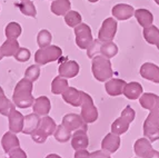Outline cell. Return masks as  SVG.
Listing matches in <instances>:
<instances>
[{
    "mask_svg": "<svg viewBox=\"0 0 159 158\" xmlns=\"http://www.w3.org/2000/svg\"><path fill=\"white\" fill-rule=\"evenodd\" d=\"M34 85L32 81L27 78H22L17 84L13 90L12 101L18 108H29L34 105V98L32 96Z\"/></svg>",
    "mask_w": 159,
    "mask_h": 158,
    "instance_id": "6da1fadb",
    "label": "cell"
},
{
    "mask_svg": "<svg viewBox=\"0 0 159 158\" xmlns=\"http://www.w3.org/2000/svg\"><path fill=\"white\" fill-rule=\"evenodd\" d=\"M91 71L93 75L98 81L105 82L112 77V68L111 63L109 58L102 55H97L93 58L91 61Z\"/></svg>",
    "mask_w": 159,
    "mask_h": 158,
    "instance_id": "7a4b0ae2",
    "label": "cell"
},
{
    "mask_svg": "<svg viewBox=\"0 0 159 158\" xmlns=\"http://www.w3.org/2000/svg\"><path fill=\"white\" fill-rule=\"evenodd\" d=\"M62 55V50L58 46L49 45L47 47L39 48L34 53V61L39 66H43L52 61H57L60 59Z\"/></svg>",
    "mask_w": 159,
    "mask_h": 158,
    "instance_id": "3957f363",
    "label": "cell"
},
{
    "mask_svg": "<svg viewBox=\"0 0 159 158\" xmlns=\"http://www.w3.org/2000/svg\"><path fill=\"white\" fill-rule=\"evenodd\" d=\"M57 128V125L51 117L43 116V119L40 120V125L36 132L31 134V138L34 142H38V144H43L46 142L47 137H49L50 135L55 132Z\"/></svg>",
    "mask_w": 159,
    "mask_h": 158,
    "instance_id": "277c9868",
    "label": "cell"
},
{
    "mask_svg": "<svg viewBox=\"0 0 159 158\" xmlns=\"http://www.w3.org/2000/svg\"><path fill=\"white\" fill-rule=\"evenodd\" d=\"M81 114L80 116L82 119L87 123V124H91L95 123L98 118V110L96 108V106L93 105V100L90 96L84 92L82 94V103H81Z\"/></svg>",
    "mask_w": 159,
    "mask_h": 158,
    "instance_id": "5b68a950",
    "label": "cell"
},
{
    "mask_svg": "<svg viewBox=\"0 0 159 158\" xmlns=\"http://www.w3.org/2000/svg\"><path fill=\"white\" fill-rule=\"evenodd\" d=\"M75 36H76V44L80 49H87L88 46L93 40L90 27L84 22L75 27Z\"/></svg>",
    "mask_w": 159,
    "mask_h": 158,
    "instance_id": "8992f818",
    "label": "cell"
},
{
    "mask_svg": "<svg viewBox=\"0 0 159 158\" xmlns=\"http://www.w3.org/2000/svg\"><path fill=\"white\" fill-rule=\"evenodd\" d=\"M117 21L116 19L112 18H107L101 25L100 29L98 32V39L101 41H107V40H112L116 36L117 32Z\"/></svg>",
    "mask_w": 159,
    "mask_h": 158,
    "instance_id": "52a82bcc",
    "label": "cell"
},
{
    "mask_svg": "<svg viewBox=\"0 0 159 158\" xmlns=\"http://www.w3.org/2000/svg\"><path fill=\"white\" fill-rule=\"evenodd\" d=\"M66 128H68L70 132H76L78 129H84L87 132V123H86L82 117L77 114H67L62 118V123Z\"/></svg>",
    "mask_w": 159,
    "mask_h": 158,
    "instance_id": "ba28073f",
    "label": "cell"
},
{
    "mask_svg": "<svg viewBox=\"0 0 159 158\" xmlns=\"http://www.w3.org/2000/svg\"><path fill=\"white\" fill-rule=\"evenodd\" d=\"M111 13L115 19L120 21H125L130 19L135 15V9L131 5L127 3H118L114 6L111 9Z\"/></svg>",
    "mask_w": 159,
    "mask_h": 158,
    "instance_id": "9c48e42d",
    "label": "cell"
},
{
    "mask_svg": "<svg viewBox=\"0 0 159 158\" xmlns=\"http://www.w3.org/2000/svg\"><path fill=\"white\" fill-rule=\"evenodd\" d=\"M79 65H78L77 61L75 60H67L65 59L62 63L59 65L58 72L59 76L65 77V78H74L78 75L79 72Z\"/></svg>",
    "mask_w": 159,
    "mask_h": 158,
    "instance_id": "30bf717a",
    "label": "cell"
},
{
    "mask_svg": "<svg viewBox=\"0 0 159 158\" xmlns=\"http://www.w3.org/2000/svg\"><path fill=\"white\" fill-rule=\"evenodd\" d=\"M140 76L155 84H159V67L152 63H145L140 67Z\"/></svg>",
    "mask_w": 159,
    "mask_h": 158,
    "instance_id": "8fae6325",
    "label": "cell"
},
{
    "mask_svg": "<svg viewBox=\"0 0 159 158\" xmlns=\"http://www.w3.org/2000/svg\"><path fill=\"white\" fill-rule=\"evenodd\" d=\"M82 94L84 91H80L75 87H68L61 96L67 104L74 107H80L82 103Z\"/></svg>",
    "mask_w": 159,
    "mask_h": 158,
    "instance_id": "7c38bea8",
    "label": "cell"
},
{
    "mask_svg": "<svg viewBox=\"0 0 159 158\" xmlns=\"http://www.w3.org/2000/svg\"><path fill=\"white\" fill-rule=\"evenodd\" d=\"M9 118V129L10 132H21L22 128H24V121H25V117L20 111L16 110V108L12 109L10 111V114L8 115Z\"/></svg>",
    "mask_w": 159,
    "mask_h": 158,
    "instance_id": "4fadbf2b",
    "label": "cell"
},
{
    "mask_svg": "<svg viewBox=\"0 0 159 158\" xmlns=\"http://www.w3.org/2000/svg\"><path fill=\"white\" fill-rule=\"evenodd\" d=\"M127 82L122 79L114 78V79H109L107 80V82L105 84V89H106L107 94L109 96H119L124 92V88H125V85Z\"/></svg>",
    "mask_w": 159,
    "mask_h": 158,
    "instance_id": "5bb4252c",
    "label": "cell"
},
{
    "mask_svg": "<svg viewBox=\"0 0 159 158\" xmlns=\"http://www.w3.org/2000/svg\"><path fill=\"white\" fill-rule=\"evenodd\" d=\"M89 145V139H88L87 132L84 129H78L75 132L71 137V146L75 150L86 149Z\"/></svg>",
    "mask_w": 159,
    "mask_h": 158,
    "instance_id": "9a60e30c",
    "label": "cell"
},
{
    "mask_svg": "<svg viewBox=\"0 0 159 158\" xmlns=\"http://www.w3.org/2000/svg\"><path fill=\"white\" fill-rule=\"evenodd\" d=\"M120 147V137L119 135H116L114 132L106 135L101 142V148L102 150H106L108 153H115Z\"/></svg>",
    "mask_w": 159,
    "mask_h": 158,
    "instance_id": "2e32d148",
    "label": "cell"
},
{
    "mask_svg": "<svg viewBox=\"0 0 159 158\" xmlns=\"http://www.w3.org/2000/svg\"><path fill=\"white\" fill-rule=\"evenodd\" d=\"M40 117L39 115H37L36 113L29 114L25 116V121H24V128L22 132L25 135H31L34 132H36L40 125Z\"/></svg>",
    "mask_w": 159,
    "mask_h": 158,
    "instance_id": "e0dca14e",
    "label": "cell"
},
{
    "mask_svg": "<svg viewBox=\"0 0 159 158\" xmlns=\"http://www.w3.org/2000/svg\"><path fill=\"white\" fill-rule=\"evenodd\" d=\"M32 108H34V113H36L39 116H47L51 109L50 100L46 96H40L37 99H34Z\"/></svg>",
    "mask_w": 159,
    "mask_h": 158,
    "instance_id": "ac0fdd59",
    "label": "cell"
},
{
    "mask_svg": "<svg viewBox=\"0 0 159 158\" xmlns=\"http://www.w3.org/2000/svg\"><path fill=\"white\" fill-rule=\"evenodd\" d=\"M124 96L130 100L138 99L143 95V86L137 81H131L125 85L124 88Z\"/></svg>",
    "mask_w": 159,
    "mask_h": 158,
    "instance_id": "d6986e66",
    "label": "cell"
},
{
    "mask_svg": "<svg viewBox=\"0 0 159 158\" xmlns=\"http://www.w3.org/2000/svg\"><path fill=\"white\" fill-rule=\"evenodd\" d=\"M1 145H2V148H3V150H5V153L9 154L12 149L19 147V146H20V142H19L18 137L16 136L15 132H8L2 136Z\"/></svg>",
    "mask_w": 159,
    "mask_h": 158,
    "instance_id": "ffe728a7",
    "label": "cell"
},
{
    "mask_svg": "<svg viewBox=\"0 0 159 158\" xmlns=\"http://www.w3.org/2000/svg\"><path fill=\"white\" fill-rule=\"evenodd\" d=\"M139 103L143 108L152 110L159 106V97L152 92H146L139 97Z\"/></svg>",
    "mask_w": 159,
    "mask_h": 158,
    "instance_id": "44dd1931",
    "label": "cell"
},
{
    "mask_svg": "<svg viewBox=\"0 0 159 158\" xmlns=\"http://www.w3.org/2000/svg\"><path fill=\"white\" fill-rule=\"evenodd\" d=\"M134 16L136 17L138 24L140 25L143 28L151 26L152 22H154V16H152V13L149 10H147V9H143V8L137 9V10H135V15H134Z\"/></svg>",
    "mask_w": 159,
    "mask_h": 158,
    "instance_id": "7402d4cb",
    "label": "cell"
},
{
    "mask_svg": "<svg viewBox=\"0 0 159 158\" xmlns=\"http://www.w3.org/2000/svg\"><path fill=\"white\" fill-rule=\"evenodd\" d=\"M71 8L70 0H53L50 6V10L56 16H65Z\"/></svg>",
    "mask_w": 159,
    "mask_h": 158,
    "instance_id": "603a6c76",
    "label": "cell"
},
{
    "mask_svg": "<svg viewBox=\"0 0 159 158\" xmlns=\"http://www.w3.org/2000/svg\"><path fill=\"white\" fill-rule=\"evenodd\" d=\"M151 149H152V147H151V142L149 139H147L146 137L136 140L135 145H134L135 154L138 157H141V158L145 157Z\"/></svg>",
    "mask_w": 159,
    "mask_h": 158,
    "instance_id": "cb8c5ba5",
    "label": "cell"
},
{
    "mask_svg": "<svg viewBox=\"0 0 159 158\" xmlns=\"http://www.w3.org/2000/svg\"><path fill=\"white\" fill-rule=\"evenodd\" d=\"M19 48H20V46H19V42L17 39H7L0 47V51H1V55L3 57H10V56L16 55Z\"/></svg>",
    "mask_w": 159,
    "mask_h": 158,
    "instance_id": "d4e9b609",
    "label": "cell"
},
{
    "mask_svg": "<svg viewBox=\"0 0 159 158\" xmlns=\"http://www.w3.org/2000/svg\"><path fill=\"white\" fill-rule=\"evenodd\" d=\"M143 38L149 45H157L159 41V28L154 25L143 28Z\"/></svg>",
    "mask_w": 159,
    "mask_h": 158,
    "instance_id": "484cf974",
    "label": "cell"
},
{
    "mask_svg": "<svg viewBox=\"0 0 159 158\" xmlns=\"http://www.w3.org/2000/svg\"><path fill=\"white\" fill-rule=\"evenodd\" d=\"M68 87L69 86L67 78L58 76L56 78H53L52 82H51V92L53 95H62Z\"/></svg>",
    "mask_w": 159,
    "mask_h": 158,
    "instance_id": "4316f807",
    "label": "cell"
},
{
    "mask_svg": "<svg viewBox=\"0 0 159 158\" xmlns=\"http://www.w3.org/2000/svg\"><path fill=\"white\" fill-rule=\"evenodd\" d=\"M100 53L107 58H112L118 53V47L115 42H112V40H107V41L101 42L100 47Z\"/></svg>",
    "mask_w": 159,
    "mask_h": 158,
    "instance_id": "83f0119b",
    "label": "cell"
},
{
    "mask_svg": "<svg viewBox=\"0 0 159 158\" xmlns=\"http://www.w3.org/2000/svg\"><path fill=\"white\" fill-rule=\"evenodd\" d=\"M12 109H15V104H13V101L11 103L10 100L6 97L3 89L0 87V114L8 117V115Z\"/></svg>",
    "mask_w": 159,
    "mask_h": 158,
    "instance_id": "f1b7e54d",
    "label": "cell"
},
{
    "mask_svg": "<svg viewBox=\"0 0 159 158\" xmlns=\"http://www.w3.org/2000/svg\"><path fill=\"white\" fill-rule=\"evenodd\" d=\"M129 125H130V123L127 119H125L124 117L120 116L119 118H117L116 120L112 123L111 132H114V134H116V135L125 134L128 130V128H129Z\"/></svg>",
    "mask_w": 159,
    "mask_h": 158,
    "instance_id": "f546056e",
    "label": "cell"
},
{
    "mask_svg": "<svg viewBox=\"0 0 159 158\" xmlns=\"http://www.w3.org/2000/svg\"><path fill=\"white\" fill-rule=\"evenodd\" d=\"M17 7L20 10V12L25 16H29V17H36L37 16V10H36V7H34V2L30 1V0H24L20 3H17Z\"/></svg>",
    "mask_w": 159,
    "mask_h": 158,
    "instance_id": "4dcf8cb0",
    "label": "cell"
},
{
    "mask_svg": "<svg viewBox=\"0 0 159 158\" xmlns=\"http://www.w3.org/2000/svg\"><path fill=\"white\" fill-rule=\"evenodd\" d=\"M53 136H55V139L58 142H67L72 137L71 132L68 128H66L62 124L57 126L56 130L53 132Z\"/></svg>",
    "mask_w": 159,
    "mask_h": 158,
    "instance_id": "1f68e13d",
    "label": "cell"
},
{
    "mask_svg": "<svg viewBox=\"0 0 159 158\" xmlns=\"http://www.w3.org/2000/svg\"><path fill=\"white\" fill-rule=\"evenodd\" d=\"M21 26L18 22H9L5 29V35L7 39H17L21 35Z\"/></svg>",
    "mask_w": 159,
    "mask_h": 158,
    "instance_id": "d6a6232c",
    "label": "cell"
},
{
    "mask_svg": "<svg viewBox=\"0 0 159 158\" xmlns=\"http://www.w3.org/2000/svg\"><path fill=\"white\" fill-rule=\"evenodd\" d=\"M64 17H65V22H66V25L69 27H71V28H75L76 26L81 24V21H82L81 15L76 10H69Z\"/></svg>",
    "mask_w": 159,
    "mask_h": 158,
    "instance_id": "836d02e7",
    "label": "cell"
},
{
    "mask_svg": "<svg viewBox=\"0 0 159 158\" xmlns=\"http://www.w3.org/2000/svg\"><path fill=\"white\" fill-rule=\"evenodd\" d=\"M143 136L151 142L159 139V127H154L150 125L143 124Z\"/></svg>",
    "mask_w": 159,
    "mask_h": 158,
    "instance_id": "e575fe53",
    "label": "cell"
},
{
    "mask_svg": "<svg viewBox=\"0 0 159 158\" xmlns=\"http://www.w3.org/2000/svg\"><path fill=\"white\" fill-rule=\"evenodd\" d=\"M51 40H52V36L47 29L40 30L37 35V44L40 48L47 47L51 44Z\"/></svg>",
    "mask_w": 159,
    "mask_h": 158,
    "instance_id": "d590c367",
    "label": "cell"
},
{
    "mask_svg": "<svg viewBox=\"0 0 159 158\" xmlns=\"http://www.w3.org/2000/svg\"><path fill=\"white\" fill-rule=\"evenodd\" d=\"M101 40L100 39H93L90 42V45L87 48V56L89 58L93 59V57L100 53V47H101Z\"/></svg>",
    "mask_w": 159,
    "mask_h": 158,
    "instance_id": "8d00e7d4",
    "label": "cell"
},
{
    "mask_svg": "<svg viewBox=\"0 0 159 158\" xmlns=\"http://www.w3.org/2000/svg\"><path fill=\"white\" fill-rule=\"evenodd\" d=\"M40 76V67L39 65H31L25 71V78L29 79L32 82L36 81Z\"/></svg>",
    "mask_w": 159,
    "mask_h": 158,
    "instance_id": "74e56055",
    "label": "cell"
},
{
    "mask_svg": "<svg viewBox=\"0 0 159 158\" xmlns=\"http://www.w3.org/2000/svg\"><path fill=\"white\" fill-rule=\"evenodd\" d=\"M143 124L150 125V126L154 127H159V106L152 109V110H150L148 117H147Z\"/></svg>",
    "mask_w": 159,
    "mask_h": 158,
    "instance_id": "f35d334b",
    "label": "cell"
},
{
    "mask_svg": "<svg viewBox=\"0 0 159 158\" xmlns=\"http://www.w3.org/2000/svg\"><path fill=\"white\" fill-rule=\"evenodd\" d=\"M16 60L20 61V63H26L30 59L31 57V53H30L29 49H27V48H19V50L16 53V55L13 56Z\"/></svg>",
    "mask_w": 159,
    "mask_h": 158,
    "instance_id": "ab89813d",
    "label": "cell"
},
{
    "mask_svg": "<svg viewBox=\"0 0 159 158\" xmlns=\"http://www.w3.org/2000/svg\"><path fill=\"white\" fill-rule=\"evenodd\" d=\"M135 116H136V114H135V110H134L130 106H126V108L122 110L121 113V117H124L125 119H127L128 121H129L130 124L134 121V119H135Z\"/></svg>",
    "mask_w": 159,
    "mask_h": 158,
    "instance_id": "60d3db41",
    "label": "cell"
},
{
    "mask_svg": "<svg viewBox=\"0 0 159 158\" xmlns=\"http://www.w3.org/2000/svg\"><path fill=\"white\" fill-rule=\"evenodd\" d=\"M8 155H9L8 158H27L26 151L24 149H21L20 147H17L15 149H12Z\"/></svg>",
    "mask_w": 159,
    "mask_h": 158,
    "instance_id": "b9f144b4",
    "label": "cell"
},
{
    "mask_svg": "<svg viewBox=\"0 0 159 158\" xmlns=\"http://www.w3.org/2000/svg\"><path fill=\"white\" fill-rule=\"evenodd\" d=\"M90 156L91 158H111L108 151H106V150H96V151L90 154Z\"/></svg>",
    "mask_w": 159,
    "mask_h": 158,
    "instance_id": "7bdbcfd3",
    "label": "cell"
},
{
    "mask_svg": "<svg viewBox=\"0 0 159 158\" xmlns=\"http://www.w3.org/2000/svg\"><path fill=\"white\" fill-rule=\"evenodd\" d=\"M75 158H91V156L90 153H88L86 149H79V150H76Z\"/></svg>",
    "mask_w": 159,
    "mask_h": 158,
    "instance_id": "ee69618b",
    "label": "cell"
},
{
    "mask_svg": "<svg viewBox=\"0 0 159 158\" xmlns=\"http://www.w3.org/2000/svg\"><path fill=\"white\" fill-rule=\"evenodd\" d=\"M143 158H159V151H157L155 149H151Z\"/></svg>",
    "mask_w": 159,
    "mask_h": 158,
    "instance_id": "f6af8a7d",
    "label": "cell"
},
{
    "mask_svg": "<svg viewBox=\"0 0 159 158\" xmlns=\"http://www.w3.org/2000/svg\"><path fill=\"white\" fill-rule=\"evenodd\" d=\"M46 158H61V157L58 155H56V154H50V155H48Z\"/></svg>",
    "mask_w": 159,
    "mask_h": 158,
    "instance_id": "bcb514c9",
    "label": "cell"
},
{
    "mask_svg": "<svg viewBox=\"0 0 159 158\" xmlns=\"http://www.w3.org/2000/svg\"><path fill=\"white\" fill-rule=\"evenodd\" d=\"M88 1L91 3H95V2H97V1H99V0H88Z\"/></svg>",
    "mask_w": 159,
    "mask_h": 158,
    "instance_id": "7dc6e473",
    "label": "cell"
},
{
    "mask_svg": "<svg viewBox=\"0 0 159 158\" xmlns=\"http://www.w3.org/2000/svg\"><path fill=\"white\" fill-rule=\"evenodd\" d=\"M2 58H3V56L1 55V51H0V60H1V59H2Z\"/></svg>",
    "mask_w": 159,
    "mask_h": 158,
    "instance_id": "c3c4849f",
    "label": "cell"
},
{
    "mask_svg": "<svg viewBox=\"0 0 159 158\" xmlns=\"http://www.w3.org/2000/svg\"><path fill=\"white\" fill-rule=\"evenodd\" d=\"M154 1H155V2H156V3H157V5H158V6H159V0H154Z\"/></svg>",
    "mask_w": 159,
    "mask_h": 158,
    "instance_id": "681fc988",
    "label": "cell"
},
{
    "mask_svg": "<svg viewBox=\"0 0 159 158\" xmlns=\"http://www.w3.org/2000/svg\"><path fill=\"white\" fill-rule=\"evenodd\" d=\"M156 46H157V48H158V50H159V41L157 42V45H156Z\"/></svg>",
    "mask_w": 159,
    "mask_h": 158,
    "instance_id": "f907efd6",
    "label": "cell"
},
{
    "mask_svg": "<svg viewBox=\"0 0 159 158\" xmlns=\"http://www.w3.org/2000/svg\"><path fill=\"white\" fill-rule=\"evenodd\" d=\"M20 1H24V0H20Z\"/></svg>",
    "mask_w": 159,
    "mask_h": 158,
    "instance_id": "816d5d0a",
    "label": "cell"
}]
</instances>
